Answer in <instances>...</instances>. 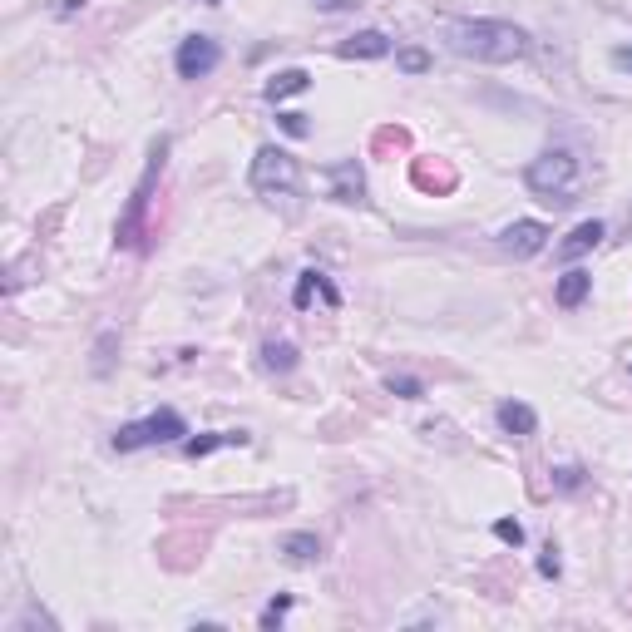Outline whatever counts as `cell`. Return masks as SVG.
Returning a JSON list of instances; mask_svg holds the SVG:
<instances>
[{
    "instance_id": "obj_1",
    "label": "cell",
    "mask_w": 632,
    "mask_h": 632,
    "mask_svg": "<svg viewBox=\"0 0 632 632\" xmlns=\"http://www.w3.org/2000/svg\"><path fill=\"white\" fill-rule=\"evenodd\" d=\"M445 40L460 60L474 65H514L534 50L529 30L514 25V20H489V15H474V20H450L445 25Z\"/></svg>"
},
{
    "instance_id": "obj_2",
    "label": "cell",
    "mask_w": 632,
    "mask_h": 632,
    "mask_svg": "<svg viewBox=\"0 0 632 632\" xmlns=\"http://www.w3.org/2000/svg\"><path fill=\"white\" fill-rule=\"evenodd\" d=\"M524 188L549 208H573L578 188H583V163H578L573 149H544L524 168Z\"/></svg>"
},
{
    "instance_id": "obj_3",
    "label": "cell",
    "mask_w": 632,
    "mask_h": 632,
    "mask_svg": "<svg viewBox=\"0 0 632 632\" xmlns=\"http://www.w3.org/2000/svg\"><path fill=\"white\" fill-rule=\"evenodd\" d=\"M247 188H252L257 198H267V203L297 198V193H302V163L287 154V149H277V144H262V149L252 154V168H247Z\"/></svg>"
},
{
    "instance_id": "obj_4",
    "label": "cell",
    "mask_w": 632,
    "mask_h": 632,
    "mask_svg": "<svg viewBox=\"0 0 632 632\" xmlns=\"http://www.w3.org/2000/svg\"><path fill=\"white\" fill-rule=\"evenodd\" d=\"M163 158H168V134H158L154 149H149V168H144V178L129 193V208H124V218L114 228V247H139L144 242V218H149V198H154V183L163 173Z\"/></svg>"
},
{
    "instance_id": "obj_5",
    "label": "cell",
    "mask_w": 632,
    "mask_h": 632,
    "mask_svg": "<svg viewBox=\"0 0 632 632\" xmlns=\"http://www.w3.org/2000/svg\"><path fill=\"white\" fill-rule=\"evenodd\" d=\"M173 440H188V420L173 410V405H158L154 415H144V420H129V425H119L114 430V450L119 455H129V450H149V445H173Z\"/></svg>"
},
{
    "instance_id": "obj_6",
    "label": "cell",
    "mask_w": 632,
    "mask_h": 632,
    "mask_svg": "<svg viewBox=\"0 0 632 632\" xmlns=\"http://www.w3.org/2000/svg\"><path fill=\"white\" fill-rule=\"evenodd\" d=\"M223 65V45L213 35H183L178 50H173V70L178 79H208Z\"/></svg>"
},
{
    "instance_id": "obj_7",
    "label": "cell",
    "mask_w": 632,
    "mask_h": 632,
    "mask_svg": "<svg viewBox=\"0 0 632 632\" xmlns=\"http://www.w3.org/2000/svg\"><path fill=\"white\" fill-rule=\"evenodd\" d=\"M321 178H326V198H331V203H341V208H366V173H361L356 158L326 163Z\"/></svg>"
},
{
    "instance_id": "obj_8",
    "label": "cell",
    "mask_w": 632,
    "mask_h": 632,
    "mask_svg": "<svg viewBox=\"0 0 632 632\" xmlns=\"http://www.w3.org/2000/svg\"><path fill=\"white\" fill-rule=\"evenodd\" d=\"M499 247H504L509 257H539V252L549 247V228H544L539 218H519V223H509V228L499 233Z\"/></svg>"
},
{
    "instance_id": "obj_9",
    "label": "cell",
    "mask_w": 632,
    "mask_h": 632,
    "mask_svg": "<svg viewBox=\"0 0 632 632\" xmlns=\"http://www.w3.org/2000/svg\"><path fill=\"white\" fill-rule=\"evenodd\" d=\"M494 425H499L509 440H529V435H539V410L524 405V400H499V405H494Z\"/></svg>"
},
{
    "instance_id": "obj_10",
    "label": "cell",
    "mask_w": 632,
    "mask_h": 632,
    "mask_svg": "<svg viewBox=\"0 0 632 632\" xmlns=\"http://www.w3.org/2000/svg\"><path fill=\"white\" fill-rule=\"evenodd\" d=\"M336 55L341 60H386L391 55V35L386 30H356L351 40L336 45Z\"/></svg>"
},
{
    "instance_id": "obj_11",
    "label": "cell",
    "mask_w": 632,
    "mask_h": 632,
    "mask_svg": "<svg viewBox=\"0 0 632 632\" xmlns=\"http://www.w3.org/2000/svg\"><path fill=\"white\" fill-rule=\"evenodd\" d=\"M312 297H321V302H326V307H341V292H336V282H331V277H326V272H302V277H297V292H292V307H297V312H307V307H312Z\"/></svg>"
},
{
    "instance_id": "obj_12",
    "label": "cell",
    "mask_w": 632,
    "mask_h": 632,
    "mask_svg": "<svg viewBox=\"0 0 632 632\" xmlns=\"http://www.w3.org/2000/svg\"><path fill=\"white\" fill-rule=\"evenodd\" d=\"M603 237H608V223H598V218H588V223H578L573 233L563 237V242H558L553 252H558L563 262H578V257H588V252H593V247H598Z\"/></svg>"
},
{
    "instance_id": "obj_13",
    "label": "cell",
    "mask_w": 632,
    "mask_h": 632,
    "mask_svg": "<svg viewBox=\"0 0 632 632\" xmlns=\"http://www.w3.org/2000/svg\"><path fill=\"white\" fill-rule=\"evenodd\" d=\"M588 292H593V272H583V267H568V272L553 282V302H558L563 312L583 307V302H588Z\"/></svg>"
},
{
    "instance_id": "obj_14",
    "label": "cell",
    "mask_w": 632,
    "mask_h": 632,
    "mask_svg": "<svg viewBox=\"0 0 632 632\" xmlns=\"http://www.w3.org/2000/svg\"><path fill=\"white\" fill-rule=\"evenodd\" d=\"M252 435L247 430H213V435H193V440H183V455L188 460H203V455H213V450H228V445H247Z\"/></svg>"
},
{
    "instance_id": "obj_15",
    "label": "cell",
    "mask_w": 632,
    "mask_h": 632,
    "mask_svg": "<svg viewBox=\"0 0 632 632\" xmlns=\"http://www.w3.org/2000/svg\"><path fill=\"white\" fill-rule=\"evenodd\" d=\"M307 89H312V75L292 65V70H277V75L262 84V99H267V104H282V99H292V94H307Z\"/></svg>"
},
{
    "instance_id": "obj_16",
    "label": "cell",
    "mask_w": 632,
    "mask_h": 632,
    "mask_svg": "<svg viewBox=\"0 0 632 632\" xmlns=\"http://www.w3.org/2000/svg\"><path fill=\"white\" fill-rule=\"evenodd\" d=\"M297 361H302L297 341H262V371L287 376V371H297Z\"/></svg>"
},
{
    "instance_id": "obj_17",
    "label": "cell",
    "mask_w": 632,
    "mask_h": 632,
    "mask_svg": "<svg viewBox=\"0 0 632 632\" xmlns=\"http://www.w3.org/2000/svg\"><path fill=\"white\" fill-rule=\"evenodd\" d=\"M277 549H282V558H287V563H316V558H321V539L302 529V534H287Z\"/></svg>"
},
{
    "instance_id": "obj_18",
    "label": "cell",
    "mask_w": 632,
    "mask_h": 632,
    "mask_svg": "<svg viewBox=\"0 0 632 632\" xmlns=\"http://www.w3.org/2000/svg\"><path fill=\"white\" fill-rule=\"evenodd\" d=\"M114 351H119V331H99V341L89 351V371L94 376H109L114 371Z\"/></svg>"
},
{
    "instance_id": "obj_19",
    "label": "cell",
    "mask_w": 632,
    "mask_h": 632,
    "mask_svg": "<svg viewBox=\"0 0 632 632\" xmlns=\"http://www.w3.org/2000/svg\"><path fill=\"white\" fill-rule=\"evenodd\" d=\"M430 50H420V45H405V50H395V70L400 75H430Z\"/></svg>"
},
{
    "instance_id": "obj_20",
    "label": "cell",
    "mask_w": 632,
    "mask_h": 632,
    "mask_svg": "<svg viewBox=\"0 0 632 632\" xmlns=\"http://www.w3.org/2000/svg\"><path fill=\"white\" fill-rule=\"evenodd\" d=\"M553 489H558V494H573V489H583V484H588V470H583V465H553Z\"/></svg>"
},
{
    "instance_id": "obj_21",
    "label": "cell",
    "mask_w": 632,
    "mask_h": 632,
    "mask_svg": "<svg viewBox=\"0 0 632 632\" xmlns=\"http://www.w3.org/2000/svg\"><path fill=\"white\" fill-rule=\"evenodd\" d=\"M287 613H292V593H277V598L262 608V618H257V623L272 632V628H282V623H287Z\"/></svg>"
},
{
    "instance_id": "obj_22",
    "label": "cell",
    "mask_w": 632,
    "mask_h": 632,
    "mask_svg": "<svg viewBox=\"0 0 632 632\" xmlns=\"http://www.w3.org/2000/svg\"><path fill=\"white\" fill-rule=\"evenodd\" d=\"M386 391L400 395V400H425V386L415 376H386Z\"/></svg>"
},
{
    "instance_id": "obj_23",
    "label": "cell",
    "mask_w": 632,
    "mask_h": 632,
    "mask_svg": "<svg viewBox=\"0 0 632 632\" xmlns=\"http://www.w3.org/2000/svg\"><path fill=\"white\" fill-rule=\"evenodd\" d=\"M277 124H282V134H292V139H307V134H312L307 114H297V109H282V114H277Z\"/></svg>"
},
{
    "instance_id": "obj_24",
    "label": "cell",
    "mask_w": 632,
    "mask_h": 632,
    "mask_svg": "<svg viewBox=\"0 0 632 632\" xmlns=\"http://www.w3.org/2000/svg\"><path fill=\"white\" fill-rule=\"evenodd\" d=\"M494 539L519 549V544H524V524H519V519H494Z\"/></svg>"
},
{
    "instance_id": "obj_25",
    "label": "cell",
    "mask_w": 632,
    "mask_h": 632,
    "mask_svg": "<svg viewBox=\"0 0 632 632\" xmlns=\"http://www.w3.org/2000/svg\"><path fill=\"white\" fill-rule=\"evenodd\" d=\"M539 573H544V578H558V573H563V558H558V549H544L539 553Z\"/></svg>"
},
{
    "instance_id": "obj_26",
    "label": "cell",
    "mask_w": 632,
    "mask_h": 632,
    "mask_svg": "<svg viewBox=\"0 0 632 632\" xmlns=\"http://www.w3.org/2000/svg\"><path fill=\"white\" fill-rule=\"evenodd\" d=\"M613 70H623V75H632V45H613Z\"/></svg>"
},
{
    "instance_id": "obj_27",
    "label": "cell",
    "mask_w": 632,
    "mask_h": 632,
    "mask_svg": "<svg viewBox=\"0 0 632 632\" xmlns=\"http://www.w3.org/2000/svg\"><path fill=\"white\" fill-rule=\"evenodd\" d=\"M316 5H321V10H331V15H336V10H351V5H356V0H316Z\"/></svg>"
},
{
    "instance_id": "obj_28",
    "label": "cell",
    "mask_w": 632,
    "mask_h": 632,
    "mask_svg": "<svg viewBox=\"0 0 632 632\" xmlns=\"http://www.w3.org/2000/svg\"><path fill=\"white\" fill-rule=\"evenodd\" d=\"M89 0H60V15H75V10H84Z\"/></svg>"
},
{
    "instance_id": "obj_29",
    "label": "cell",
    "mask_w": 632,
    "mask_h": 632,
    "mask_svg": "<svg viewBox=\"0 0 632 632\" xmlns=\"http://www.w3.org/2000/svg\"><path fill=\"white\" fill-rule=\"evenodd\" d=\"M203 5H223V0H203Z\"/></svg>"
},
{
    "instance_id": "obj_30",
    "label": "cell",
    "mask_w": 632,
    "mask_h": 632,
    "mask_svg": "<svg viewBox=\"0 0 632 632\" xmlns=\"http://www.w3.org/2000/svg\"><path fill=\"white\" fill-rule=\"evenodd\" d=\"M628 376H632V361H628Z\"/></svg>"
}]
</instances>
